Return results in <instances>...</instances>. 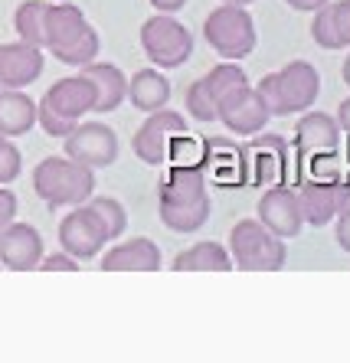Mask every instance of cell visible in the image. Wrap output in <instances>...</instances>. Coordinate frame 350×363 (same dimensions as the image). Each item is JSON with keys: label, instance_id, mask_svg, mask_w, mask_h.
I'll return each mask as SVG.
<instances>
[{"label": "cell", "instance_id": "cell-1", "mask_svg": "<svg viewBox=\"0 0 350 363\" xmlns=\"http://www.w3.org/2000/svg\"><path fill=\"white\" fill-rule=\"evenodd\" d=\"M33 190L50 210H72L95 194V170L69 161L66 154H50L33 167Z\"/></svg>", "mask_w": 350, "mask_h": 363}, {"label": "cell", "instance_id": "cell-2", "mask_svg": "<svg viewBox=\"0 0 350 363\" xmlns=\"http://www.w3.org/2000/svg\"><path fill=\"white\" fill-rule=\"evenodd\" d=\"M95 108V89L82 72L52 82L46 95L36 101V125L50 138H66L79 121Z\"/></svg>", "mask_w": 350, "mask_h": 363}, {"label": "cell", "instance_id": "cell-3", "mask_svg": "<svg viewBox=\"0 0 350 363\" xmlns=\"http://www.w3.org/2000/svg\"><path fill=\"white\" fill-rule=\"evenodd\" d=\"M256 92L269 105L272 115H301V111L315 108L317 95H321V76L317 69L305 60H291L285 69L269 72L259 79Z\"/></svg>", "mask_w": 350, "mask_h": 363}, {"label": "cell", "instance_id": "cell-4", "mask_svg": "<svg viewBox=\"0 0 350 363\" xmlns=\"http://www.w3.org/2000/svg\"><path fill=\"white\" fill-rule=\"evenodd\" d=\"M203 40L222 60H230V62L246 60V56H252V50H256V43H259L256 20H252L249 7L220 4V7H213L206 13Z\"/></svg>", "mask_w": 350, "mask_h": 363}, {"label": "cell", "instance_id": "cell-5", "mask_svg": "<svg viewBox=\"0 0 350 363\" xmlns=\"http://www.w3.org/2000/svg\"><path fill=\"white\" fill-rule=\"evenodd\" d=\"M230 255L242 272H278L285 269L288 249L285 239L272 236L259 220H239L230 229Z\"/></svg>", "mask_w": 350, "mask_h": 363}, {"label": "cell", "instance_id": "cell-6", "mask_svg": "<svg viewBox=\"0 0 350 363\" xmlns=\"http://www.w3.org/2000/svg\"><path fill=\"white\" fill-rule=\"evenodd\" d=\"M141 50L154 69H180L193 56V33L174 13H154L141 23Z\"/></svg>", "mask_w": 350, "mask_h": 363}, {"label": "cell", "instance_id": "cell-7", "mask_svg": "<svg viewBox=\"0 0 350 363\" xmlns=\"http://www.w3.org/2000/svg\"><path fill=\"white\" fill-rule=\"evenodd\" d=\"M187 135V118L174 108H157L151 111L141 128L131 138V151L137 154V161L147 167H164L171 161L174 144Z\"/></svg>", "mask_w": 350, "mask_h": 363}, {"label": "cell", "instance_id": "cell-8", "mask_svg": "<svg viewBox=\"0 0 350 363\" xmlns=\"http://www.w3.org/2000/svg\"><path fill=\"white\" fill-rule=\"evenodd\" d=\"M269 118H272V111H269V105L262 101V95L256 92L252 82L236 85L222 99H216V121H222L226 131H232V135H259L269 125Z\"/></svg>", "mask_w": 350, "mask_h": 363}, {"label": "cell", "instance_id": "cell-9", "mask_svg": "<svg viewBox=\"0 0 350 363\" xmlns=\"http://www.w3.org/2000/svg\"><path fill=\"white\" fill-rule=\"evenodd\" d=\"M66 157L76 164H86L92 170H105L118 161V135L102 121H79L62 138Z\"/></svg>", "mask_w": 350, "mask_h": 363}, {"label": "cell", "instance_id": "cell-10", "mask_svg": "<svg viewBox=\"0 0 350 363\" xmlns=\"http://www.w3.org/2000/svg\"><path fill=\"white\" fill-rule=\"evenodd\" d=\"M108 242H111L108 233L98 223V216L89 210V203L72 206L60 220V249L72 255L76 262H89L95 255H102V249Z\"/></svg>", "mask_w": 350, "mask_h": 363}, {"label": "cell", "instance_id": "cell-11", "mask_svg": "<svg viewBox=\"0 0 350 363\" xmlns=\"http://www.w3.org/2000/svg\"><path fill=\"white\" fill-rule=\"evenodd\" d=\"M295 194H298L301 220L307 226H327V223L337 220V213L350 203V184L344 177H331V180L307 177Z\"/></svg>", "mask_w": 350, "mask_h": 363}, {"label": "cell", "instance_id": "cell-12", "mask_svg": "<svg viewBox=\"0 0 350 363\" xmlns=\"http://www.w3.org/2000/svg\"><path fill=\"white\" fill-rule=\"evenodd\" d=\"M210 200L200 161H174L157 184V210H187Z\"/></svg>", "mask_w": 350, "mask_h": 363}, {"label": "cell", "instance_id": "cell-13", "mask_svg": "<svg viewBox=\"0 0 350 363\" xmlns=\"http://www.w3.org/2000/svg\"><path fill=\"white\" fill-rule=\"evenodd\" d=\"M246 154V184L275 186L285 184V170H288V144L278 135H252L242 144Z\"/></svg>", "mask_w": 350, "mask_h": 363}, {"label": "cell", "instance_id": "cell-14", "mask_svg": "<svg viewBox=\"0 0 350 363\" xmlns=\"http://www.w3.org/2000/svg\"><path fill=\"white\" fill-rule=\"evenodd\" d=\"M259 223H262L272 236L278 239H295L305 229V220H301V206H298V194L285 184L265 186V194L259 196Z\"/></svg>", "mask_w": 350, "mask_h": 363}, {"label": "cell", "instance_id": "cell-15", "mask_svg": "<svg viewBox=\"0 0 350 363\" xmlns=\"http://www.w3.org/2000/svg\"><path fill=\"white\" fill-rule=\"evenodd\" d=\"M46 50L23 40L0 43V89H26L43 76Z\"/></svg>", "mask_w": 350, "mask_h": 363}, {"label": "cell", "instance_id": "cell-16", "mask_svg": "<svg viewBox=\"0 0 350 363\" xmlns=\"http://www.w3.org/2000/svg\"><path fill=\"white\" fill-rule=\"evenodd\" d=\"M43 255H46V245L36 226L13 220L7 229H0V265L4 269L33 272Z\"/></svg>", "mask_w": 350, "mask_h": 363}, {"label": "cell", "instance_id": "cell-17", "mask_svg": "<svg viewBox=\"0 0 350 363\" xmlns=\"http://www.w3.org/2000/svg\"><path fill=\"white\" fill-rule=\"evenodd\" d=\"M200 167H203L206 180L226 186H246V154H242V144L230 141V138H206Z\"/></svg>", "mask_w": 350, "mask_h": 363}, {"label": "cell", "instance_id": "cell-18", "mask_svg": "<svg viewBox=\"0 0 350 363\" xmlns=\"http://www.w3.org/2000/svg\"><path fill=\"white\" fill-rule=\"evenodd\" d=\"M295 144L305 157L315 154H337L341 147V128L327 111H301L298 125H295Z\"/></svg>", "mask_w": 350, "mask_h": 363}, {"label": "cell", "instance_id": "cell-19", "mask_svg": "<svg viewBox=\"0 0 350 363\" xmlns=\"http://www.w3.org/2000/svg\"><path fill=\"white\" fill-rule=\"evenodd\" d=\"M86 30H89V20L76 4H46V13H43V50L46 52L66 50L69 43H76Z\"/></svg>", "mask_w": 350, "mask_h": 363}, {"label": "cell", "instance_id": "cell-20", "mask_svg": "<svg viewBox=\"0 0 350 363\" xmlns=\"http://www.w3.org/2000/svg\"><path fill=\"white\" fill-rule=\"evenodd\" d=\"M102 272H157L161 269V249L147 236L115 242L108 252H102Z\"/></svg>", "mask_w": 350, "mask_h": 363}, {"label": "cell", "instance_id": "cell-21", "mask_svg": "<svg viewBox=\"0 0 350 363\" xmlns=\"http://www.w3.org/2000/svg\"><path fill=\"white\" fill-rule=\"evenodd\" d=\"M82 76L92 82L95 89V108L98 115H108V111L121 108V101L128 99V79L115 62H89L82 66Z\"/></svg>", "mask_w": 350, "mask_h": 363}, {"label": "cell", "instance_id": "cell-22", "mask_svg": "<svg viewBox=\"0 0 350 363\" xmlns=\"http://www.w3.org/2000/svg\"><path fill=\"white\" fill-rule=\"evenodd\" d=\"M36 128V101L23 89H0V135L23 138Z\"/></svg>", "mask_w": 350, "mask_h": 363}, {"label": "cell", "instance_id": "cell-23", "mask_svg": "<svg viewBox=\"0 0 350 363\" xmlns=\"http://www.w3.org/2000/svg\"><path fill=\"white\" fill-rule=\"evenodd\" d=\"M171 79L164 76V72H157V69H137L135 76L128 79V101L135 105L137 111H145V115H151V111L157 108H167V101H171Z\"/></svg>", "mask_w": 350, "mask_h": 363}, {"label": "cell", "instance_id": "cell-24", "mask_svg": "<svg viewBox=\"0 0 350 363\" xmlns=\"http://www.w3.org/2000/svg\"><path fill=\"white\" fill-rule=\"evenodd\" d=\"M174 272H232V255L226 245L206 239V242H193L190 249L174 255Z\"/></svg>", "mask_w": 350, "mask_h": 363}, {"label": "cell", "instance_id": "cell-25", "mask_svg": "<svg viewBox=\"0 0 350 363\" xmlns=\"http://www.w3.org/2000/svg\"><path fill=\"white\" fill-rule=\"evenodd\" d=\"M43 13H46V0H23V4L13 10L17 40L43 50Z\"/></svg>", "mask_w": 350, "mask_h": 363}, {"label": "cell", "instance_id": "cell-26", "mask_svg": "<svg viewBox=\"0 0 350 363\" xmlns=\"http://www.w3.org/2000/svg\"><path fill=\"white\" fill-rule=\"evenodd\" d=\"M98 50H102V40H98V30H95L92 23H89V30L82 36H79L76 43H69L66 50H56L50 52L52 60H60L62 66H89V62H95V56H98Z\"/></svg>", "mask_w": 350, "mask_h": 363}, {"label": "cell", "instance_id": "cell-27", "mask_svg": "<svg viewBox=\"0 0 350 363\" xmlns=\"http://www.w3.org/2000/svg\"><path fill=\"white\" fill-rule=\"evenodd\" d=\"M89 210L98 216V223L105 226L108 239H121L125 236V229H128V213L121 206V200L115 196H89Z\"/></svg>", "mask_w": 350, "mask_h": 363}, {"label": "cell", "instance_id": "cell-28", "mask_svg": "<svg viewBox=\"0 0 350 363\" xmlns=\"http://www.w3.org/2000/svg\"><path fill=\"white\" fill-rule=\"evenodd\" d=\"M210 206L213 203L203 200L197 206H187V210H157V213H161L164 226L174 229V233H200L206 226V220H210Z\"/></svg>", "mask_w": 350, "mask_h": 363}, {"label": "cell", "instance_id": "cell-29", "mask_svg": "<svg viewBox=\"0 0 350 363\" xmlns=\"http://www.w3.org/2000/svg\"><path fill=\"white\" fill-rule=\"evenodd\" d=\"M203 79V85H206V92L213 95V101L216 99H222V95L230 92V89H236V85H242V82H249V76L242 72L236 62H230V60H222L220 66H213L206 76H200Z\"/></svg>", "mask_w": 350, "mask_h": 363}, {"label": "cell", "instance_id": "cell-30", "mask_svg": "<svg viewBox=\"0 0 350 363\" xmlns=\"http://www.w3.org/2000/svg\"><path fill=\"white\" fill-rule=\"evenodd\" d=\"M187 111H190V118H197L203 121V125H210V121H216V101L213 95L206 92V85L203 79H193V82L187 85Z\"/></svg>", "mask_w": 350, "mask_h": 363}, {"label": "cell", "instance_id": "cell-31", "mask_svg": "<svg viewBox=\"0 0 350 363\" xmlns=\"http://www.w3.org/2000/svg\"><path fill=\"white\" fill-rule=\"evenodd\" d=\"M311 40L321 46V50H341V40H337V30L331 23V7H317L315 20H311Z\"/></svg>", "mask_w": 350, "mask_h": 363}, {"label": "cell", "instance_id": "cell-32", "mask_svg": "<svg viewBox=\"0 0 350 363\" xmlns=\"http://www.w3.org/2000/svg\"><path fill=\"white\" fill-rule=\"evenodd\" d=\"M20 170H23V154L13 144V138H7V141L0 144V186L13 184L20 177Z\"/></svg>", "mask_w": 350, "mask_h": 363}, {"label": "cell", "instance_id": "cell-33", "mask_svg": "<svg viewBox=\"0 0 350 363\" xmlns=\"http://www.w3.org/2000/svg\"><path fill=\"white\" fill-rule=\"evenodd\" d=\"M331 23L337 30L341 50H350V0H331Z\"/></svg>", "mask_w": 350, "mask_h": 363}, {"label": "cell", "instance_id": "cell-34", "mask_svg": "<svg viewBox=\"0 0 350 363\" xmlns=\"http://www.w3.org/2000/svg\"><path fill=\"white\" fill-rule=\"evenodd\" d=\"M36 269H40V272H79V262L69 252H62V249H60V252L43 255Z\"/></svg>", "mask_w": 350, "mask_h": 363}, {"label": "cell", "instance_id": "cell-35", "mask_svg": "<svg viewBox=\"0 0 350 363\" xmlns=\"http://www.w3.org/2000/svg\"><path fill=\"white\" fill-rule=\"evenodd\" d=\"M17 194L10 186H0V229H7L10 223L17 220Z\"/></svg>", "mask_w": 350, "mask_h": 363}, {"label": "cell", "instance_id": "cell-36", "mask_svg": "<svg viewBox=\"0 0 350 363\" xmlns=\"http://www.w3.org/2000/svg\"><path fill=\"white\" fill-rule=\"evenodd\" d=\"M334 239L341 245L344 252H350V203L337 213V220H334Z\"/></svg>", "mask_w": 350, "mask_h": 363}, {"label": "cell", "instance_id": "cell-37", "mask_svg": "<svg viewBox=\"0 0 350 363\" xmlns=\"http://www.w3.org/2000/svg\"><path fill=\"white\" fill-rule=\"evenodd\" d=\"M334 121H337V128H341V135H350V95L337 105V118Z\"/></svg>", "mask_w": 350, "mask_h": 363}, {"label": "cell", "instance_id": "cell-38", "mask_svg": "<svg viewBox=\"0 0 350 363\" xmlns=\"http://www.w3.org/2000/svg\"><path fill=\"white\" fill-rule=\"evenodd\" d=\"M291 10H301V13H315L317 7H324V4H331V0H285Z\"/></svg>", "mask_w": 350, "mask_h": 363}, {"label": "cell", "instance_id": "cell-39", "mask_svg": "<svg viewBox=\"0 0 350 363\" xmlns=\"http://www.w3.org/2000/svg\"><path fill=\"white\" fill-rule=\"evenodd\" d=\"M184 4L187 0H151V7L157 13H177V10H184Z\"/></svg>", "mask_w": 350, "mask_h": 363}, {"label": "cell", "instance_id": "cell-40", "mask_svg": "<svg viewBox=\"0 0 350 363\" xmlns=\"http://www.w3.org/2000/svg\"><path fill=\"white\" fill-rule=\"evenodd\" d=\"M341 76H344V82L350 85V56H347V60H344V69H341Z\"/></svg>", "mask_w": 350, "mask_h": 363}, {"label": "cell", "instance_id": "cell-41", "mask_svg": "<svg viewBox=\"0 0 350 363\" xmlns=\"http://www.w3.org/2000/svg\"><path fill=\"white\" fill-rule=\"evenodd\" d=\"M220 4H236V7H249V4H256V0H220Z\"/></svg>", "mask_w": 350, "mask_h": 363}, {"label": "cell", "instance_id": "cell-42", "mask_svg": "<svg viewBox=\"0 0 350 363\" xmlns=\"http://www.w3.org/2000/svg\"><path fill=\"white\" fill-rule=\"evenodd\" d=\"M4 141H7V138H4V135H0V144H4Z\"/></svg>", "mask_w": 350, "mask_h": 363}]
</instances>
